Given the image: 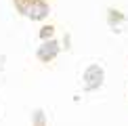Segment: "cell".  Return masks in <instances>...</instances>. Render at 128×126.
Segmentation results:
<instances>
[{
  "label": "cell",
  "mask_w": 128,
  "mask_h": 126,
  "mask_svg": "<svg viewBox=\"0 0 128 126\" xmlns=\"http://www.w3.org/2000/svg\"><path fill=\"white\" fill-rule=\"evenodd\" d=\"M30 2H32V0H15V4H17V10H19V13H25V8L30 6Z\"/></svg>",
  "instance_id": "5"
},
{
  "label": "cell",
  "mask_w": 128,
  "mask_h": 126,
  "mask_svg": "<svg viewBox=\"0 0 128 126\" xmlns=\"http://www.w3.org/2000/svg\"><path fill=\"white\" fill-rule=\"evenodd\" d=\"M52 36H55V25H44L40 30V40H48Z\"/></svg>",
  "instance_id": "4"
},
{
  "label": "cell",
  "mask_w": 128,
  "mask_h": 126,
  "mask_svg": "<svg viewBox=\"0 0 128 126\" xmlns=\"http://www.w3.org/2000/svg\"><path fill=\"white\" fill-rule=\"evenodd\" d=\"M48 13H50V8H48V2H46V0H32L23 15H28V17L34 19V21H42V19L48 17Z\"/></svg>",
  "instance_id": "2"
},
{
  "label": "cell",
  "mask_w": 128,
  "mask_h": 126,
  "mask_svg": "<svg viewBox=\"0 0 128 126\" xmlns=\"http://www.w3.org/2000/svg\"><path fill=\"white\" fill-rule=\"evenodd\" d=\"M59 48H61L59 40H57V38H48L44 44H40V48H38L36 55H38V59L42 63H48V61H52L57 55H59Z\"/></svg>",
  "instance_id": "3"
},
{
  "label": "cell",
  "mask_w": 128,
  "mask_h": 126,
  "mask_svg": "<svg viewBox=\"0 0 128 126\" xmlns=\"http://www.w3.org/2000/svg\"><path fill=\"white\" fill-rule=\"evenodd\" d=\"M103 80H105V74H103L101 65H90L86 70V74H84V86H86V90H97L103 84Z\"/></svg>",
  "instance_id": "1"
}]
</instances>
